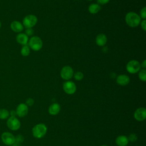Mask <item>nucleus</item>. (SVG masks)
I'll return each instance as SVG.
<instances>
[{"instance_id":"f257e3e1","label":"nucleus","mask_w":146,"mask_h":146,"mask_svg":"<svg viewBox=\"0 0 146 146\" xmlns=\"http://www.w3.org/2000/svg\"><path fill=\"white\" fill-rule=\"evenodd\" d=\"M141 19L139 15L133 11L128 12L125 17V21L127 25L131 27L138 26L140 23Z\"/></svg>"},{"instance_id":"f03ea898","label":"nucleus","mask_w":146,"mask_h":146,"mask_svg":"<svg viewBox=\"0 0 146 146\" xmlns=\"http://www.w3.org/2000/svg\"><path fill=\"white\" fill-rule=\"evenodd\" d=\"M47 126L43 123H39L34 126L32 129V133L34 137L37 139L43 137L47 133Z\"/></svg>"},{"instance_id":"7ed1b4c3","label":"nucleus","mask_w":146,"mask_h":146,"mask_svg":"<svg viewBox=\"0 0 146 146\" xmlns=\"http://www.w3.org/2000/svg\"><path fill=\"white\" fill-rule=\"evenodd\" d=\"M28 46L33 51H38L42 48L43 42L39 36H33L29 40Z\"/></svg>"},{"instance_id":"20e7f679","label":"nucleus","mask_w":146,"mask_h":146,"mask_svg":"<svg viewBox=\"0 0 146 146\" xmlns=\"http://www.w3.org/2000/svg\"><path fill=\"white\" fill-rule=\"evenodd\" d=\"M126 70L130 74H136L141 70L140 63L136 60H131L127 64Z\"/></svg>"},{"instance_id":"39448f33","label":"nucleus","mask_w":146,"mask_h":146,"mask_svg":"<svg viewBox=\"0 0 146 146\" xmlns=\"http://www.w3.org/2000/svg\"><path fill=\"white\" fill-rule=\"evenodd\" d=\"M38 18L33 14H29L25 17L23 19V26L26 29L33 27L37 23Z\"/></svg>"},{"instance_id":"423d86ee","label":"nucleus","mask_w":146,"mask_h":146,"mask_svg":"<svg viewBox=\"0 0 146 146\" xmlns=\"http://www.w3.org/2000/svg\"><path fill=\"white\" fill-rule=\"evenodd\" d=\"M60 75L63 79L65 80H69L73 76V69L71 67L69 66H65L61 69Z\"/></svg>"},{"instance_id":"0eeeda50","label":"nucleus","mask_w":146,"mask_h":146,"mask_svg":"<svg viewBox=\"0 0 146 146\" xmlns=\"http://www.w3.org/2000/svg\"><path fill=\"white\" fill-rule=\"evenodd\" d=\"M63 89L66 94L72 95L76 92V86L74 82L70 80H67L63 84Z\"/></svg>"},{"instance_id":"6e6552de","label":"nucleus","mask_w":146,"mask_h":146,"mask_svg":"<svg viewBox=\"0 0 146 146\" xmlns=\"http://www.w3.org/2000/svg\"><path fill=\"white\" fill-rule=\"evenodd\" d=\"M7 127L11 130H18L21 127L19 120L15 116H11L7 121Z\"/></svg>"},{"instance_id":"1a4fd4ad","label":"nucleus","mask_w":146,"mask_h":146,"mask_svg":"<svg viewBox=\"0 0 146 146\" xmlns=\"http://www.w3.org/2000/svg\"><path fill=\"white\" fill-rule=\"evenodd\" d=\"M1 139L2 141L8 145L14 144L15 141V136L12 133L8 132H3L1 135Z\"/></svg>"},{"instance_id":"9d476101","label":"nucleus","mask_w":146,"mask_h":146,"mask_svg":"<svg viewBox=\"0 0 146 146\" xmlns=\"http://www.w3.org/2000/svg\"><path fill=\"white\" fill-rule=\"evenodd\" d=\"M134 118L139 121H142L146 118V109L144 107H139L136 110L133 114Z\"/></svg>"},{"instance_id":"9b49d317","label":"nucleus","mask_w":146,"mask_h":146,"mask_svg":"<svg viewBox=\"0 0 146 146\" xmlns=\"http://www.w3.org/2000/svg\"><path fill=\"white\" fill-rule=\"evenodd\" d=\"M28 111V106L25 103H21L17 107L16 113L19 117H22L27 114Z\"/></svg>"},{"instance_id":"f8f14e48","label":"nucleus","mask_w":146,"mask_h":146,"mask_svg":"<svg viewBox=\"0 0 146 146\" xmlns=\"http://www.w3.org/2000/svg\"><path fill=\"white\" fill-rule=\"evenodd\" d=\"M116 80L119 85L124 86L129 84L130 79L129 77L125 74H120L117 76Z\"/></svg>"},{"instance_id":"ddd939ff","label":"nucleus","mask_w":146,"mask_h":146,"mask_svg":"<svg viewBox=\"0 0 146 146\" xmlns=\"http://www.w3.org/2000/svg\"><path fill=\"white\" fill-rule=\"evenodd\" d=\"M10 28L12 31L15 33H21L23 31L24 27L22 23L18 21H14L10 24Z\"/></svg>"},{"instance_id":"4468645a","label":"nucleus","mask_w":146,"mask_h":146,"mask_svg":"<svg viewBox=\"0 0 146 146\" xmlns=\"http://www.w3.org/2000/svg\"><path fill=\"white\" fill-rule=\"evenodd\" d=\"M17 42L23 46L26 45L29 42V36L25 33H19L16 36Z\"/></svg>"},{"instance_id":"2eb2a0df","label":"nucleus","mask_w":146,"mask_h":146,"mask_svg":"<svg viewBox=\"0 0 146 146\" xmlns=\"http://www.w3.org/2000/svg\"><path fill=\"white\" fill-rule=\"evenodd\" d=\"M48 111L51 115H56L60 111V106L58 103H54L49 106Z\"/></svg>"},{"instance_id":"dca6fc26","label":"nucleus","mask_w":146,"mask_h":146,"mask_svg":"<svg viewBox=\"0 0 146 146\" xmlns=\"http://www.w3.org/2000/svg\"><path fill=\"white\" fill-rule=\"evenodd\" d=\"M115 143L117 146H127L129 141L127 136L125 135H120L116 137Z\"/></svg>"},{"instance_id":"f3484780","label":"nucleus","mask_w":146,"mask_h":146,"mask_svg":"<svg viewBox=\"0 0 146 146\" xmlns=\"http://www.w3.org/2000/svg\"><path fill=\"white\" fill-rule=\"evenodd\" d=\"M107 41V38L106 35L104 34H99L95 39L96 43L99 46H104Z\"/></svg>"},{"instance_id":"a211bd4d","label":"nucleus","mask_w":146,"mask_h":146,"mask_svg":"<svg viewBox=\"0 0 146 146\" xmlns=\"http://www.w3.org/2000/svg\"><path fill=\"white\" fill-rule=\"evenodd\" d=\"M100 5L98 3H92L88 6V11L92 14L98 13L100 11Z\"/></svg>"},{"instance_id":"6ab92c4d","label":"nucleus","mask_w":146,"mask_h":146,"mask_svg":"<svg viewBox=\"0 0 146 146\" xmlns=\"http://www.w3.org/2000/svg\"><path fill=\"white\" fill-rule=\"evenodd\" d=\"M30 53V48L29 46L26 44L22 46L21 50V54L23 56H27L29 55Z\"/></svg>"},{"instance_id":"aec40b11","label":"nucleus","mask_w":146,"mask_h":146,"mask_svg":"<svg viewBox=\"0 0 146 146\" xmlns=\"http://www.w3.org/2000/svg\"><path fill=\"white\" fill-rule=\"evenodd\" d=\"M138 76L140 80L143 82H145L146 81V70L144 68L140 70L139 71Z\"/></svg>"},{"instance_id":"412c9836","label":"nucleus","mask_w":146,"mask_h":146,"mask_svg":"<svg viewBox=\"0 0 146 146\" xmlns=\"http://www.w3.org/2000/svg\"><path fill=\"white\" fill-rule=\"evenodd\" d=\"M9 116V111L6 109H0V119H5Z\"/></svg>"},{"instance_id":"4be33fe9","label":"nucleus","mask_w":146,"mask_h":146,"mask_svg":"<svg viewBox=\"0 0 146 146\" xmlns=\"http://www.w3.org/2000/svg\"><path fill=\"white\" fill-rule=\"evenodd\" d=\"M73 76H74L75 79L78 81H80V80H82L84 77L83 74L80 71H76L75 73L74 74Z\"/></svg>"},{"instance_id":"5701e85b","label":"nucleus","mask_w":146,"mask_h":146,"mask_svg":"<svg viewBox=\"0 0 146 146\" xmlns=\"http://www.w3.org/2000/svg\"><path fill=\"white\" fill-rule=\"evenodd\" d=\"M127 137H128V141H130V142H132H132H135L137 139V135L134 133H132L129 134V135Z\"/></svg>"},{"instance_id":"b1692460","label":"nucleus","mask_w":146,"mask_h":146,"mask_svg":"<svg viewBox=\"0 0 146 146\" xmlns=\"http://www.w3.org/2000/svg\"><path fill=\"white\" fill-rule=\"evenodd\" d=\"M139 16L141 18V19H145V18H146V8H145V7H144L141 9V10L140 11Z\"/></svg>"},{"instance_id":"393cba45","label":"nucleus","mask_w":146,"mask_h":146,"mask_svg":"<svg viewBox=\"0 0 146 146\" xmlns=\"http://www.w3.org/2000/svg\"><path fill=\"white\" fill-rule=\"evenodd\" d=\"M25 34L27 35L28 36H31L33 35L34 34V30H33L32 28H27L25 30Z\"/></svg>"},{"instance_id":"a878e982","label":"nucleus","mask_w":146,"mask_h":146,"mask_svg":"<svg viewBox=\"0 0 146 146\" xmlns=\"http://www.w3.org/2000/svg\"><path fill=\"white\" fill-rule=\"evenodd\" d=\"M34 100L32 98H28L26 101V104L27 106H31L34 104Z\"/></svg>"},{"instance_id":"bb28decb","label":"nucleus","mask_w":146,"mask_h":146,"mask_svg":"<svg viewBox=\"0 0 146 146\" xmlns=\"http://www.w3.org/2000/svg\"><path fill=\"white\" fill-rule=\"evenodd\" d=\"M140 24L141 25V27L142 28V29L144 31H145L146 30V20L143 19V21H141Z\"/></svg>"},{"instance_id":"cd10ccee","label":"nucleus","mask_w":146,"mask_h":146,"mask_svg":"<svg viewBox=\"0 0 146 146\" xmlns=\"http://www.w3.org/2000/svg\"><path fill=\"white\" fill-rule=\"evenodd\" d=\"M98 3L100 5H104L107 3L110 0H96Z\"/></svg>"},{"instance_id":"c85d7f7f","label":"nucleus","mask_w":146,"mask_h":146,"mask_svg":"<svg viewBox=\"0 0 146 146\" xmlns=\"http://www.w3.org/2000/svg\"><path fill=\"white\" fill-rule=\"evenodd\" d=\"M140 65H141V67H142L144 69H145V68H146V60H144L142 62L141 64H140Z\"/></svg>"},{"instance_id":"c756f323","label":"nucleus","mask_w":146,"mask_h":146,"mask_svg":"<svg viewBox=\"0 0 146 146\" xmlns=\"http://www.w3.org/2000/svg\"><path fill=\"white\" fill-rule=\"evenodd\" d=\"M10 113H11V116H15V115L17 114L16 111H11Z\"/></svg>"},{"instance_id":"7c9ffc66","label":"nucleus","mask_w":146,"mask_h":146,"mask_svg":"<svg viewBox=\"0 0 146 146\" xmlns=\"http://www.w3.org/2000/svg\"><path fill=\"white\" fill-rule=\"evenodd\" d=\"M1 26H2V24H1V21H0V28L1 27Z\"/></svg>"},{"instance_id":"2f4dec72","label":"nucleus","mask_w":146,"mask_h":146,"mask_svg":"<svg viewBox=\"0 0 146 146\" xmlns=\"http://www.w3.org/2000/svg\"><path fill=\"white\" fill-rule=\"evenodd\" d=\"M101 146H108V145H102Z\"/></svg>"},{"instance_id":"473e14b6","label":"nucleus","mask_w":146,"mask_h":146,"mask_svg":"<svg viewBox=\"0 0 146 146\" xmlns=\"http://www.w3.org/2000/svg\"><path fill=\"white\" fill-rule=\"evenodd\" d=\"M87 1H92V0H87Z\"/></svg>"},{"instance_id":"72a5a7b5","label":"nucleus","mask_w":146,"mask_h":146,"mask_svg":"<svg viewBox=\"0 0 146 146\" xmlns=\"http://www.w3.org/2000/svg\"><path fill=\"white\" fill-rule=\"evenodd\" d=\"M75 1H76V0H75Z\"/></svg>"}]
</instances>
